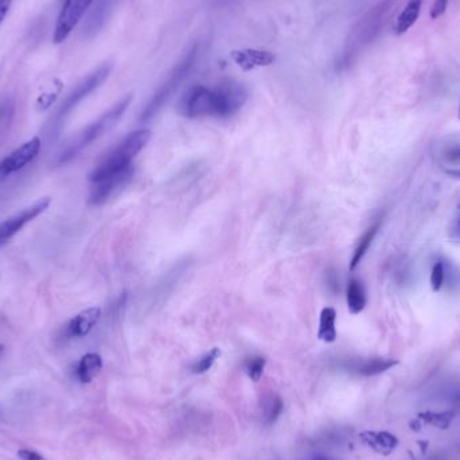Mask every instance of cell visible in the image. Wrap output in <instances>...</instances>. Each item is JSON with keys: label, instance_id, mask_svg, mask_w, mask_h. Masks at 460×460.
<instances>
[{"label": "cell", "instance_id": "obj_1", "mask_svg": "<svg viewBox=\"0 0 460 460\" xmlns=\"http://www.w3.org/2000/svg\"><path fill=\"white\" fill-rule=\"evenodd\" d=\"M246 100V88L233 80L221 81L214 88L192 85L180 96L178 112L188 119H226L243 108Z\"/></svg>", "mask_w": 460, "mask_h": 460}, {"label": "cell", "instance_id": "obj_2", "mask_svg": "<svg viewBox=\"0 0 460 460\" xmlns=\"http://www.w3.org/2000/svg\"><path fill=\"white\" fill-rule=\"evenodd\" d=\"M396 0H382L377 6L369 10V13L352 28L343 53V62L349 65L360 52H362L370 43L379 38L385 28L389 16L392 14Z\"/></svg>", "mask_w": 460, "mask_h": 460}, {"label": "cell", "instance_id": "obj_3", "mask_svg": "<svg viewBox=\"0 0 460 460\" xmlns=\"http://www.w3.org/2000/svg\"><path fill=\"white\" fill-rule=\"evenodd\" d=\"M131 101H132V96L124 97L117 104H115L112 108L107 110L101 117H98L96 122L89 124L85 130H82L81 132L76 137H73L71 142L68 143V146L61 151L58 156V163L64 164L70 162L81 151L89 147L101 136L105 135L113 127H116L117 122L122 120L128 107L131 105Z\"/></svg>", "mask_w": 460, "mask_h": 460}, {"label": "cell", "instance_id": "obj_4", "mask_svg": "<svg viewBox=\"0 0 460 460\" xmlns=\"http://www.w3.org/2000/svg\"><path fill=\"white\" fill-rule=\"evenodd\" d=\"M149 139V130H137L135 132L125 136L117 144V147L108 152L101 159V162L96 166L95 170L89 176V180L96 183L107 176L120 173L127 167L132 166V161L135 159L136 155L147 146Z\"/></svg>", "mask_w": 460, "mask_h": 460}, {"label": "cell", "instance_id": "obj_5", "mask_svg": "<svg viewBox=\"0 0 460 460\" xmlns=\"http://www.w3.org/2000/svg\"><path fill=\"white\" fill-rule=\"evenodd\" d=\"M198 53H200V47L195 43L176 64V68L168 73L167 79L159 86V89L149 98V103L140 113V122H149L151 119H154L159 113V110L168 103V100L176 95L180 84L189 77L191 70L195 65Z\"/></svg>", "mask_w": 460, "mask_h": 460}, {"label": "cell", "instance_id": "obj_6", "mask_svg": "<svg viewBox=\"0 0 460 460\" xmlns=\"http://www.w3.org/2000/svg\"><path fill=\"white\" fill-rule=\"evenodd\" d=\"M110 70H112V65L105 64L97 69L92 74H89L86 79H84L74 88V91L67 97V100L62 103L61 108L57 113V119H64L65 116H68L69 113L76 108L84 98H86L91 93H93L96 89L100 85H103L104 81L108 79Z\"/></svg>", "mask_w": 460, "mask_h": 460}, {"label": "cell", "instance_id": "obj_7", "mask_svg": "<svg viewBox=\"0 0 460 460\" xmlns=\"http://www.w3.org/2000/svg\"><path fill=\"white\" fill-rule=\"evenodd\" d=\"M95 0H67L55 25L53 41L59 45L68 40L71 31L80 23L84 15L91 8Z\"/></svg>", "mask_w": 460, "mask_h": 460}, {"label": "cell", "instance_id": "obj_8", "mask_svg": "<svg viewBox=\"0 0 460 460\" xmlns=\"http://www.w3.org/2000/svg\"><path fill=\"white\" fill-rule=\"evenodd\" d=\"M50 203H52L50 198H47V197L42 198L40 201L33 203L31 206L18 212L14 216L1 221L0 222V248L3 245L7 244L15 234H18L28 225V222L34 221L37 217L41 216L43 212H46L47 207L50 206Z\"/></svg>", "mask_w": 460, "mask_h": 460}, {"label": "cell", "instance_id": "obj_9", "mask_svg": "<svg viewBox=\"0 0 460 460\" xmlns=\"http://www.w3.org/2000/svg\"><path fill=\"white\" fill-rule=\"evenodd\" d=\"M41 147V139L33 137L23 146L15 149L8 156H6L3 161H0V182L6 180L8 176L21 171L28 163L33 162L38 156Z\"/></svg>", "mask_w": 460, "mask_h": 460}, {"label": "cell", "instance_id": "obj_10", "mask_svg": "<svg viewBox=\"0 0 460 460\" xmlns=\"http://www.w3.org/2000/svg\"><path fill=\"white\" fill-rule=\"evenodd\" d=\"M134 173H135L134 166H130L120 173L107 176L93 183L92 191L89 194V203L93 206H98L107 202L110 197H113L117 191H120L131 182Z\"/></svg>", "mask_w": 460, "mask_h": 460}, {"label": "cell", "instance_id": "obj_11", "mask_svg": "<svg viewBox=\"0 0 460 460\" xmlns=\"http://www.w3.org/2000/svg\"><path fill=\"white\" fill-rule=\"evenodd\" d=\"M234 64L244 71H251L258 68L271 67L276 61V55L268 50L260 49H240L230 53Z\"/></svg>", "mask_w": 460, "mask_h": 460}, {"label": "cell", "instance_id": "obj_12", "mask_svg": "<svg viewBox=\"0 0 460 460\" xmlns=\"http://www.w3.org/2000/svg\"><path fill=\"white\" fill-rule=\"evenodd\" d=\"M100 316H101V310L98 307H91L85 311L80 312L79 315H76L73 319L69 321L64 331L65 337L67 338L86 337L97 325Z\"/></svg>", "mask_w": 460, "mask_h": 460}, {"label": "cell", "instance_id": "obj_13", "mask_svg": "<svg viewBox=\"0 0 460 460\" xmlns=\"http://www.w3.org/2000/svg\"><path fill=\"white\" fill-rule=\"evenodd\" d=\"M421 8H422V0H408L406 7L394 21L393 33L396 35H403L408 33L419 21Z\"/></svg>", "mask_w": 460, "mask_h": 460}, {"label": "cell", "instance_id": "obj_14", "mask_svg": "<svg viewBox=\"0 0 460 460\" xmlns=\"http://www.w3.org/2000/svg\"><path fill=\"white\" fill-rule=\"evenodd\" d=\"M362 443L370 447L376 452L382 455H389L398 446V439L389 432H373L366 431L360 435Z\"/></svg>", "mask_w": 460, "mask_h": 460}, {"label": "cell", "instance_id": "obj_15", "mask_svg": "<svg viewBox=\"0 0 460 460\" xmlns=\"http://www.w3.org/2000/svg\"><path fill=\"white\" fill-rule=\"evenodd\" d=\"M103 369V360L97 352H88L77 365V377L82 384H89L98 376Z\"/></svg>", "mask_w": 460, "mask_h": 460}, {"label": "cell", "instance_id": "obj_16", "mask_svg": "<svg viewBox=\"0 0 460 460\" xmlns=\"http://www.w3.org/2000/svg\"><path fill=\"white\" fill-rule=\"evenodd\" d=\"M337 311L333 307H325L319 316V331L318 338L326 343H331L337 339Z\"/></svg>", "mask_w": 460, "mask_h": 460}, {"label": "cell", "instance_id": "obj_17", "mask_svg": "<svg viewBox=\"0 0 460 460\" xmlns=\"http://www.w3.org/2000/svg\"><path fill=\"white\" fill-rule=\"evenodd\" d=\"M346 300L347 307L352 314H360L364 311L366 306V291L365 287L361 280L352 279L347 284V292H346Z\"/></svg>", "mask_w": 460, "mask_h": 460}, {"label": "cell", "instance_id": "obj_18", "mask_svg": "<svg viewBox=\"0 0 460 460\" xmlns=\"http://www.w3.org/2000/svg\"><path fill=\"white\" fill-rule=\"evenodd\" d=\"M398 364L397 360H386V358H372V360H366L360 364H357L354 370L365 377H372V376H377L381 374L389 369H392L393 366Z\"/></svg>", "mask_w": 460, "mask_h": 460}, {"label": "cell", "instance_id": "obj_19", "mask_svg": "<svg viewBox=\"0 0 460 460\" xmlns=\"http://www.w3.org/2000/svg\"><path fill=\"white\" fill-rule=\"evenodd\" d=\"M379 226H381V221L374 222L369 229L366 230L364 236L360 238V243H358L354 253H352V261H350V271H354L360 265L362 258H365L370 245L373 244V240L376 238V236L379 233Z\"/></svg>", "mask_w": 460, "mask_h": 460}, {"label": "cell", "instance_id": "obj_20", "mask_svg": "<svg viewBox=\"0 0 460 460\" xmlns=\"http://www.w3.org/2000/svg\"><path fill=\"white\" fill-rule=\"evenodd\" d=\"M119 0H98L95 7V13L89 18V28H92V33L96 30L103 28L110 15L112 8L116 6Z\"/></svg>", "mask_w": 460, "mask_h": 460}, {"label": "cell", "instance_id": "obj_21", "mask_svg": "<svg viewBox=\"0 0 460 460\" xmlns=\"http://www.w3.org/2000/svg\"><path fill=\"white\" fill-rule=\"evenodd\" d=\"M419 418L436 428L447 430L452 422L454 413L452 412H440V413L439 412H422V413H420Z\"/></svg>", "mask_w": 460, "mask_h": 460}, {"label": "cell", "instance_id": "obj_22", "mask_svg": "<svg viewBox=\"0 0 460 460\" xmlns=\"http://www.w3.org/2000/svg\"><path fill=\"white\" fill-rule=\"evenodd\" d=\"M265 358L263 357H252V358H248L245 361L244 369L245 373L248 374V377L258 382L263 377V373H264V369H265Z\"/></svg>", "mask_w": 460, "mask_h": 460}, {"label": "cell", "instance_id": "obj_23", "mask_svg": "<svg viewBox=\"0 0 460 460\" xmlns=\"http://www.w3.org/2000/svg\"><path fill=\"white\" fill-rule=\"evenodd\" d=\"M219 355H221L219 349H212L210 352H206L201 360H198L194 365L191 366V372L194 374L206 373L207 370L212 369V366L214 365V362L219 358Z\"/></svg>", "mask_w": 460, "mask_h": 460}, {"label": "cell", "instance_id": "obj_24", "mask_svg": "<svg viewBox=\"0 0 460 460\" xmlns=\"http://www.w3.org/2000/svg\"><path fill=\"white\" fill-rule=\"evenodd\" d=\"M283 410V401L280 397L277 396H272L271 398L265 403V408H264V415H265V421L268 424L275 422L276 419L280 416Z\"/></svg>", "mask_w": 460, "mask_h": 460}, {"label": "cell", "instance_id": "obj_25", "mask_svg": "<svg viewBox=\"0 0 460 460\" xmlns=\"http://www.w3.org/2000/svg\"><path fill=\"white\" fill-rule=\"evenodd\" d=\"M446 280V267L443 261H437L433 265L432 273H431V287L433 291L437 292L442 289Z\"/></svg>", "mask_w": 460, "mask_h": 460}, {"label": "cell", "instance_id": "obj_26", "mask_svg": "<svg viewBox=\"0 0 460 460\" xmlns=\"http://www.w3.org/2000/svg\"><path fill=\"white\" fill-rule=\"evenodd\" d=\"M442 158L458 168V164H460V142H451V144H448L442 152Z\"/></svg>", "mask_w": 460, "mask_h": 460}, {"label": "cell", "instance_id": "obj_27", "mask_svg": "<svg viewBox=\"0 0 460 460\" xmlns=\"http://www.w3.org/2000/svg\"><path fill=\"white\" fill-rule=\"evenodd\" d=\"M449 238L454 243L460 244V205L459 207H458V214L454 218V221L451 224V228H449Z\"/></svg>", "mask_w": 460, "mask_h": 460}, {"label": "cell", "instance_id": "obj_28", "mask_svg": "<svg viewBox=\"0 0 460 460\" xmlns=\"http://www.w3.org/2000/svg\"><path fill=\"white\" fill-rule=\"evenodd\" d=\"M449 0H433L432 8H431V18L437 19L446 13Z\"/></svg>", "mask_w": 460, "mask_h": 460}, {"label": "cell", "instance_id": "obj_29", "mask_svg": "<svg viewBox=\"0 0 460 460\" xmlns=\"http://www.w3.org/2000/svg\"><path fill=\"white\" fill-rule=\"evenodd\" d=\"M18 456L22 460H46L37 451L26 449V448L25 449H19L18 451Z\"/></svg>", "mask_w": 460, "mask_h": 460}, {"label": "cell", "instance_id": "obj_30", "mask_svg": "<svg viewBox=\"0 0 460 460\" xmlns=\"http://www.w3.org/2000/svg\"><path fill=\"white\" fill-rule=\"evenodd\" d=\"M59 92H55V93H47V95H43L40 97L38 100V109H46L49 108L52 105V103L57 98Z\"/></svg>", "mask_w": 460, "mask_h": 460}, {"label": "cell", "instance_id": "obj_31", "mask_svg": "<svg viewBox=\"0 0 460 460\" xmlns=\"http://www.w3.org/2000/svg\"><path fill=\"white\" fill-rule=\"evenodd\" d=\"M11 3H13V0H0V23L8 14V11L11 8Z\"/></svg>", "mask_w": 460, "mask_h": 460}, {"label": "cell", "instance_id": "obj_32", "mask_svg": "<svg viewBox=\"0 0 460 460\" xmlns=\"http://www.w3.org/2000/svg\"><path fill=\"white\" fill-rule=\"evenodd\" d=\"M446 171L448 176H454V178H458V179H460V167H458V168H451V170H446Z\"/></svg>", "mask_w": 460, "mask_h": 460}, {"label": "cell", "instance_id": "obj_33", "mask_svg": "<svg viewBox=\"0 0 460 460\" xmlns=\"http://www.w3.org/2000/svg\"><path fill=\"white\" fill-rule=\"evenodd\" d=\"M312 460H334V459H330V458H323V456H319V458H315V459Z\"/></svg>", "mask_w": 460, "mask_h": 460}, {"label": "cell", "instance_id": "obj_34", "mask_svg": "<svg viewBox=\"0 0 460 460\" xmlns=\"http://www.w3.org/2000/svg\"><path fill=\"white\" fill-rule=\"evenodd\" d=\"M3 350H4V346H3V345H1V343H0V354H1V352H3Z\"/></svg>", "mask_w": 460, "mask_h": 460}, {"label": "cell", "instance_id": "obj_35", "mask_svg": "<svg viewBox=\"0 0 460 460\" xmlns=\"http://www.w3.org/2000/svg\"><path fill=\"white\" fill-rule=\"evenodd\" d=\"M459 119H460V104H459Z\"/></svg>", "mask_w": 460, "mask_h": 460}]
</instances>
